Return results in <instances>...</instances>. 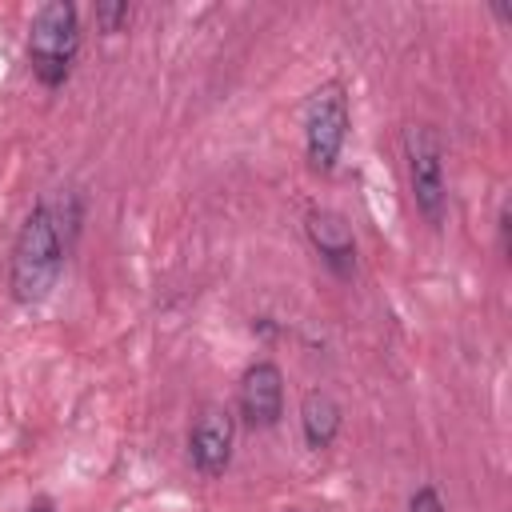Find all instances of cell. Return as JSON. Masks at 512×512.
<instances>
[{"label":"cell","mask_w":512,"mask_h":512,"mask_svg":"<svg viewBox=\"0 0 512 512\" xmlns=\"http://www.w3.org/2000/svg\"><path fill=\"white\" fill-rule=\"evenodd\" d=\"M76 48H80L76 8L68 0H52V4L36 8L32 32H28V60H32V72L40 76V84H48V88L64 84L72 72Z\"/></svg>","instance_id":"cell-2"},{"label":"cell","mask_w":512,"mask_h":512,"mask_svg":"<svg viewBox=\"0 0 512 512\" xmlns=\"http://www.w3.org/2000/svg\"><path fill=\"white\" fill-rule=\"evenodd\" d=\"M340 416L344 412H340V404H336L332 392H324V388L304 392V400H300V428H304L308 448L324 452L340 436Z\"/></svg>","instance_id":"cell-8"},{"label":"cell","mask_w":512,"mask_h":512,"mask_svg":"<svg viewBox=\"0 0 512 512\" xmlns=\"http://www.w3.org/2000/svg\"><path fill=\"white\" fill-rule=\"evenodd\" d=\"M28 512H56V508H52V504H48V500H36V504H32V508H28Z\"/></svg>","instance_id":"cell-11"},{"label":"cell","mask_w":512,"mask_h":512,"mask_svg":"<svg viewBox=\"0 0 512 512\" xmlns=\"http://www.w3.org/2000/svg\"><path fill=\"white\" fill-rule=\"evenodd\" d=\"M348 136V96L340 84H324L308 96L304 108V152L316 172H328Z\"/></svg>","instance_id":"cell-4"},{"label":"cell","mask_w":512,"mask_h":512,"mask_svg":"<svg viewBox=\"0 0 512 512\" xmlns=\"http://www.w3.org/2000/svg\"><path fill=\"white\" fill-rule=\"evenodd\" d=\"M404 160H408V184H412V200H416L420 216L428 224H440L444 220V204H448L440 136L428 124L404 128Z\"/></svg>","instance_id":"cell-3"},{"label":"cell","mask_w":512,"mask_h":512,"mask_svg":"<svg viewBox=\"0 0 512 512\" xmlns=\"http://www.w3.org/2000/svg\"><path fill=\"white\" fill-rule=\"evenodd\" d=\"M232 436H236V420L228 408L208 404L188 436V456L196 464L200 476H224V468L232 464Z\"/></svg>","instance_id":"cell-5"},{"label":"cell","mask_w":512,"mask_h":512,"mask_svg":"<svg viewBox=\"0 0 512 512\" xmlns=\"http://www.w3.org/2000/svg\"><path fill=\"white\" fill-rule=\"evenodd\" d=\"M128 16H132V8H128V4H112V0L96 4V20H100V28H104V32H116Z\"/></svg>","instance_id":"cell-9"},{"label":"cell","mask_w":512,"mask_h":512,"mask_svg":"<svg viewBox=\"0 0 512 512\" xmlns=\"http://www.w3.org/2000/svg\"><path fill=\"white\" fill-rule=\"evenodd\" d=\"M304 232L312 240V248L320 252V260L336 272V276H352L356 272V240H352V228L340 212L332 208H312L304 216Z\"/></svg>","instance_id":"cell-7"},{"label":"cell","mask_w":512,"mask_h":512,"mask_svg":"<svg viewBox=\"0 0 512 512\" xmlns=\"http://www.w3.org/2000/svg\"><path fill=\"white\" fill-rule=\"evenodd\" d=\"M240 416L248 428H272L284 412V376L272 360H256L240 376Z\"/></svg>","instance_id":"cell-6"},{"label":"cell","mask_w":512,"mask_h":512,"mask_svg":"<svg viewBox=\"0 0 512 512\" xmlns=\"http://www.w3.org/2000/svg\"><path fill=\"white\" fill-rule=\"evenodd\" d=\"M64 268V232H60V216L52 204L32 208V216L24 220L16 244H12V264H8V288L16 304H40Z\"/></svg>","instance_id":"cell-1"},{"label":"cell","mask_w":512,"mask_h":512,"mask_svg":"<svg viewBox=\"0 0 512 512\" xmlns=\"http://www.w3.org/2000/svg\"><path fill=\"white\" fill-rule=\"evenodd\" d=\"M408 512H444V500H440V492L432 484H424V488H416L408 496Z\"/></svg>","instance_id":"cell-10"}]
</instances>
